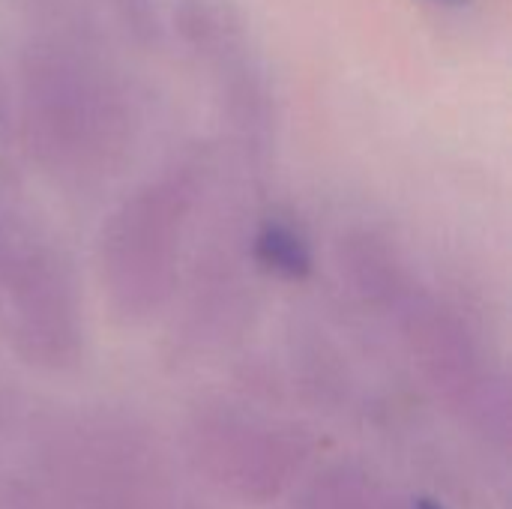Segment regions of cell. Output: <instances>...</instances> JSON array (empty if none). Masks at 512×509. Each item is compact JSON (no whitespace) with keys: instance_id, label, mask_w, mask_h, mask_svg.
I'll return each instance as SVG.
<instances>
[{"instance_id":"obj_1","label":"cell","mask_w":512,"mask_h":509,"mask_svg":"<svg viewBox=\"0 0 512 509\" xmlns=\"http://www.w3.org/2000/svg\"><path fill=\"white\" fill-rule=\"evenodd\" d=\"M204 165L180 162L150 180L111 216L102 234V279L132 309L153 306L174 279L180 237Z\"/></svg>"},{"instance_id":"obj_2","label":"cell","mask_w":512,"mask_h":509,"mask_svg":"<svg viewBox=\"0 0 512 509\" xmlns=\"http://www.w3.org/2000/svg\"><path fill=\"white\" fill-rule=\"evenodd\" d=\"M84 63L66 48L48 45L30 54L24 69L27 129L48 165H72L102 147L105 99L102 87Z\"/></svg>"},{"instance_id":"obj_3","label":"cell","mask_w":512,"mask_h":509,"mask_svg":"<svg viewBox=\"0 0 512 509\" xmlns=\"http://www.w3.org/2000/svg\"><path fill=\"white\" fill-rule=\"evenodd\" d=\"M177 27L183 39L213 66L228 99V114L246 144L264 150L270 132V99L261 69L252 60L240 15L222 0H183Z\"/></svg>"},{"instance_id":"obj_4","label":"cell","mask_w":512,"mask_h":509,"mask_svg":"<svg viewBox=\"0 0 512 509\" xmlns=\"http://www.w3.org/2000/svg\"><path fill=\"white\" fill-rule=\"evenodd\" d=\"M252 252L261 270L279 279H291V282L306 279L315 267L306 234L291 219H282V216H270L261 222V228L255 231Z\"/></svg>"},{"instance_id":"obj_5","label":"cell","mask_w":512,"mask_h":509,"mask_svg":"<svg viewBox=\"0 0 512 509\" xmlns=\"http://www.w3.org/2000/svg\"><path fill=\"white\" fill-rule=\"evenodd\" d=\"M9 138V93H6V84L0 78V144Z\"/></svg>"},{"instance_id":"obj_6","label":"cell","mask_w":512,"mask_h":509,"mask_svg":"<svg viewBox=\"0 0 512 509\" xmlns=\"http://www.w3.org/2000/svg\"><path fill=\"white\" fill-rule=\"evenodd\" d=\"M414 509H444L441 504H435V501H429V498H420L417 504H414Z\"/></svg>"},{"instance_id":"obj_7","label":"cell","mask_w":512,"mask_h":509,"mask_svg":"<svg viewBox=\"0 0 512 509\" xmlns=\"http://www.w3.org/2000/svg\"><path fill=\"white\" fill-rule=\"evenodd\" d=\"M435 3H450V6H459V3H465V0H435Z\"/></svg>"},{"instance_id":"obj_8","label":"cell","mask_w":512,"mask_h":509,"mask_svg":"<svg viewBox=\"0 0 512 509\" xmlns=\"http://www.w3.org/2000/svg\"><path fill=\"white\" fill-rule=\"evenodd\" d=\"M129 6H147V0H126Z\"/></svg>"}]
</instances>
